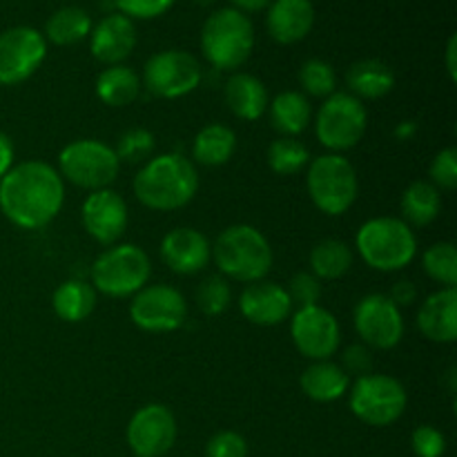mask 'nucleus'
<instances>
[{
  "instance_id": "obj_24",
  "label": "nucleus",
  "mask_w": 457,
  "mask_h": 457,
  "mask_svg": "<svg viewBox=\"0 0 457 457\" xmlns=\"http://www.w3.org/2000/svg\"><path fill=\"white\" fill-rule=\"evenodd\" d=\"M299 386H302L303 395L311 397L312 402L328 404V402L346 395L348 386H351V378L335 361H312L299 378Z\"/></svg>"
},
{
  "instance_id": "obj_47",
  "label": "nucleus",
  "mask_w": 457,
  "mask_h": 457,
  "mask_svg": "<svg viewBox=\"0 0 457 457\" xmlns=\"http://www.w3.org/2000/svg\"><path fill=\"white\" fill-rule=\"evenodd\" d=\"M272 0H230V4L235 9L244 13H253V12H262V9H268Z\"/></svg>"
},
{
  "instance_id": "obj_35",
  "label": "nucleus",
  "mask_w": 457,
  "mask_h": 457,
  "mask_svg": "<svg viewBox=\"0 0 457 457\" xmlns=\"http://www.w3.org/2000/svg\"><path fill=\"white\" fill-rule=\"evenodd\" d=\"M156 147V138L150 129L145 128H129L125 129L123 134L116 141V156H119L120 163L138 165L145 163V161L152 159Z\"/></svg>"
},
{
  "instance_id": "obj_19",
  "label": "nucleus",
  "mask_w": 457,
  "mask_h": 457,
  "mask_svg": "<svg viewBox=\"0 0 457 457\" xmlns=\"http://www.w3.org/2000/svg\"><path fill=\"white\" fill-rule=\"evenodd\" d=\"M161 259L177 275H196L212 259V244L196 228H174L161 241Z\"/></svg>"
},
{
  "instance_id": "obj_31",
  "label": "nucleus",
  "mask_w": 457,
  "mask_h": 457,
  "mask_svg": "<svg viewBox=\"0 0 457 457\" xmlns=\"http://www.w3.org/2000/svg\"><path fill=\"white\" fill-rule=\"evenodd\" d=\"M92 18L85 9L80 7H61L49 16L47 25H45V40L58 45V47H70V45L80 43L87 38L92 31Z\"/></svg>"
},
{
  "instance_id": "obj_1",
  "label": "nucleus",
  "mask_w": 457,
  "mask_h": 457,
  "mask_svg": "<svg viewBox=\"0 0 457 457\" xmlns=\"http://www.w3.org/2000/svg\"><path fill=\"white\" fill-rule=\"evenodd\" d=\"M65 204V181L43 161L18 163L0 179V210L13 226L40 230L49 226Z\"/></svg>"
},
{
  "instance_id": "obj_15",
  "label": "nucleus",
  "mask_w": 457,
  "mask_h": 457,
  "mask_svg": "<svg viewBox=\"0 0 457 457\" xmlns=\"http://www.w3.org/2000/svg\"><path fill=\"white\" fill-rule=\"evenodd\" d=\"M47 56L43 31L18 25L0 34V85H21L36 74Z\"/></svg>"
},
{
  "instance_id": "obj_49",
  "label": "nucleus",
  "mask_w": 457,
  "mask_h": 457,
  "mask_svg": "<svg viewBox=\"0 0 457 457\" xmlns=\"http://www.w3.org/2000/svg\"><path fill=\"white\" fill-rule=\"evenodd\" d=\"M195 4H199V7H210V4H214L217 0H192Z\"/></svg>"
},
{
  "instance_id": "obj_28",
  "label": "nucleus",
  "mask_w": 457,
  "mask_h": 457,
  "mask_svg": "<svg viewBox=\"0 0 457 457\" xmlns=\"http://www.w3.org/2000/svg\"><path fill=\"white\" fill-rule=\"evenodd\" d=\"M96 299L98 293L94 290L92 284L80 279H70L54 290L52 306L58 320L67 321V324H80V321H85L94 312Z\"/></svg>"
},
{
  "instance_id": "obj_29",
  "label": "nucleus",
  "mask_w": 457,
  "mask_h": 457,
  "mask_svg": "<svg viewBox=\"0 0 457 457\" xmlns=\"http://www.w3.org/2000/svg\"><path fill=\"white\" fill-rule=\"evenodd\" d=\"M402 221L411 228L431 226L442 212V195L431 181H413L402 195Z\"/></svg>"
},
{
  "instance_id": "obj_8",
  "label": "nucleus",
  "mask_w": 457,
  "mask_h": 457,
  "mask_svg": "<svg viewBox=\"0 0 457 457\" xmlns=\"http://www.w3.org/2000/svg\"><path fill=\"white\" fill-rule=\"evenodd\" d=\"M120 161L114 147L96 138H80L65 145L58 154V174L62 181L83 190H105L116 181Z\"/></svg>"
},
{
  "instance_id": "obj_9",
  "label": "nucleus",
  "mask_w": 457,
  "mask_h": 457,
  "mask_svg": "<svg viewBox=\"0 0 457 457\" xmlns=\"http://www.w3.org/2000/svg\"><path fill=\"white\" fill-rule=\"evenodd\" d=\"M369 128L366 105L348 92H335L324 98L315 119L317 141L333 154L353 150L364 138Z\"/></svg>"
},
{
  "instance_id": "obj_45",
  "label": "nucleus",
  "mask_w": 457,
  "mask_h": 457,
  "mask_svg": "<svg viewBox=\"0 0 457 457\" xmlns=\"http://www.w3.org/2000/svg\"><path fill=\"white\" fill-rule=\"evenodd\" d=\"M13 168V143L4 132H0V179Z\"/></svg>"
},
{
  "instance_id": "obj_21",
  "label": "nucleus",
  "mask_w": 457,
  "mask_h": 457,
  "mask_svg": "<svg viewBox=\"0 0 457 457\" xmlns=\"http://www.w3.org/2000/svg\"><path fill=\"white\" fill-rule=\"evenodd\" d=\"M315 27V7L311 0H272L268 4L266 29L279 45H295Z\"/></svg>"
},
{
  "instance_id": "obj_5",
  "label": "nucleus",
  "mask_w": 457,
  "mask_h": 457,
  "mask_svg": "<svg viewBox=\"0 0 457 457\" xmlns=\"http://www.w3.org/2000/svg\"><path fill=\"white\" fill-rule=\"evenodd\" d=\"M355 245L360 257L378 272L404 270L418 254L413 228L397 217H375L361 223Z\"/></svg>"
},
{
  "instance_id": "obj_11",
  "label": "nucleus",
  "mask_w": 457,
  "mask_h": 457,
  "mask_svg": "<svg viewBox=\"0 0 457 457\" xmlns=\"http://www.w3.org/2000/svg\"><path fill=\"white\" fill-rule=\"evenodd\" d=\"M204 79L199 61L183 49H165L147 58L141 85L159 98H181L195 92Z\"/></svg>"
},
{
  "instance_id": "obj_41",
  "label": "nucleus",
  "mask_w": 457,
  "mask_h": 457,
  "mask_svg": "<svg viewBox=\"0 0 457 457\" xmlns=\"http://www.w3.org/2000/svg\"><path fill=\"white\" fill-rule=\"evenodd\" d=\"M205 457H248V442L237 431H219L205 445Z\"/></svg>"
},
{
  "instance_id": "obj_36",
  "label": "nucleus",
  "mask_w": 457,
  "mask_h": 457,
  "mask_svg": "<svg viewBox=\"0 0 457 457\" xmlns=\"http://www.w3.org/2000/svg\"><path fill=\"white\" fill-rule=\"evenodd\" d=\"M299 85L308 96L328 98L330 94H335L337 76H335L330 62L321 61V58H308L299 70Z\"/></svg>"
},
{
  "instance_id": "obj_22",
  "label": "nucleus",
  "mask_w": 457,
  "mask_h": 457,
  "mask_svg": "<svg viewBox=\"0 0 457 457\" xmlns=\"http://www.w3.org/2000/svg\"><path fill=\"white\" fill-rule=\"evenodd\" d=\"M418 328L428 342L453 344L457 339V290L440 288L424 299L418 311Z\"/></svg>"
},
{
  "instance_id": "obj_17",
  "label": "nucleus",
  "mask_w": 457,
  "mask_h": 457,
  "mask_svg": "<svg viewBox=\"0 0 457 457\" xmlns=\"http://www.w3.org/2000/svg\"><path fill=\"white\" fill-rule=\"evenodd\" d=\"M80 221H83L85 232L96 244L110 248V245L119 244V239L128 230V204L119 192L110 190V187L89 192L80 208Z\"/></svg>"
},
{
  "instance_id": "obj_4",
  "label": "nucleus",
  "mask_w": 457,
  "mask_h": 457,
  "mask_svg": "<svg viewBox=\"0 0 457 457\" xmlns=\"http://www.w3.org/2000/svg\"><path fill=\"white\" fill-rule=\"evenodd\" d=\"M254 49V27L248 13L217 9L201 27V54L219 71H237Z\"/></svg>"
},
{
  "instance_id": "obj_18",
  "label": "nucleus",
  "mask_w": 457,
  "mask_h": 457,
  "mask_svg": "<svg viewBox=\"0 0 457 457\" xmlns=\"http://www.w3.org/2000/svg\"><path fill=\"white\" fill-rule=\"evenodd\" d=\"M137 47V27L132 18L120 12L107 13L92 25L89 31V52L103 65H123Z\"/></svg>"
},
{
  "instance_id": "obj_25",
  "label": "nucleus",
  "mask_w": 457,
  "mask_h": 457,
  "mask_svg": "<svg viewBox=\"0 0 457 457\" xmlns=\"http://www.w3.org/2000/svg\"><path fill=\"white\" fill-rule=\"evenodd\" d=\"M346 85L355 98H382L386 94L393 92L395 87V74H393L391 67L386 65L379 58H364V61H357L355 65L348 67L346 71Z\"/></svg>"
},
{
  "instance_id": "obj_46",
  "label": "nucleus",
  "mask_w": 457,
  "mask_h": 457,
  "mask_svg": "<svg viewBox=\"0 0 457 457\" xmlns=\"http://www.w3.org/2000/svg\"><path fill=\"white\" fill-rule=\"evenodd\" d=\"M446 71H449V79L457 80V36L453 34L446 43Z\"/></svg>"
},
{
  "instance_id": "obj_40",
  "label": "nucleus",
  "mask_w": 457,
  "mask_h": 457,
  "mask_svg": "<svg viewBox=\"0 0 457 457\" xmlns=\"http://www.w3.org/2000/svg\"><path fill=\"white\" fill-rule=\"evenodd\" d=\"M411 449L418 457H442L446 453V437L440 428L422 424L411 436Z\"/></svg>"
},
{
  "instance_id": "obj_27",
  "label": "nucleus",
  "mask_w": 457,
  "mask_h": 457,
  "mask_svg": "<svg viewBox=\"0 0 457 457\" xmlns=\"http://www.w3.org/2000/svg\"><path fill=\"white\" fill-rule=\"evenodd\" d=\"M237 152V134L228 125L210 123L192 141V159L205 168L226 165Z\"/></svg>"
},
{
  "instance_id": "obj_33",
  "label": "nucleus",
  "mask_w": 457,
  "mask_h": 457,
  "mask_svg": "<svg viewBox=\"0 0 457 457\" xmlns=\"http://www.w3.org/2000/svg\"><path fill=\"white\" fill-rule=\"evenodd\" d=\"M268 165L279 177H293L311 163V152L295 137H279L268 145Z\"/></svg>"
},
{
  "instance_id": "obj_38",
  "label": "nucleus",
  "mask_w": 457,
  "mask_h": 457,
  "mask_svg": "<svg viewBox=\"0 0 457 457\" xmlns=\"http://www.w3.org/2000/svg\"><path fill=\"white\" fill-rule=\"evenodd\" d=\"M286 293H288L293 306H315L321 299V281L312 272H297V275L290 277Z\"/></svg>"
},
{
  "instance_id": "obj_39",
  "label": "nucleus",
  "mask_w": 457,
  "mask_h": 457,
  "mask_svg": "<svg viewBox=\"0 0 457 457\" xmlns=\"http://www.w3.org/2000/svg\"><path fill=\"white\" fill-rule=\"evenodd\" d=\"M428 177L437 190H455L457 187V150L446 147L437 152L428 165Z\"/></svg>"
},
{
  "instance_id": "obj_14",
  "label": "nucleus",
  "mask_w": 457,
  "mask_h": 457,
  "mask_svg": "<svg viewBox=\"0 0 457 457\" xmlns=\"http://www.w3.org/2000/svg\"><path fill=\"white\" fill-rule=\"evenodd\" d=\"M290 337L295 348L312 361H324L337 353L342 342V326L328 308L306 306L290 315Z\"/></svg>"
},
{
  "instance_id": "obj_20",
  "label": "nucleus",
  "mask_w": 457,
  "mask_h": 457,
  "mask_svg": "<svg viewBox=\"0 0 457 457\" xmlns=\"http://www.w3.org/2000/svg\"><path fill=\"white\" fill-rule=\"evenodd\" d=\"M293 302L284 286L275 281H254L244 288L239 295V311L250 324L254 326H277L290 320L293 315Z\"/></svg>"
},
{
  "instance_id": "obj_34",
  "label": "nucleus",
  "mask_w": 457,
  "mask_h": 457,
  "mask_svg": "<svg viewBox=\"0 0 457 457\" xmlns=\"http://www.w3.org/2000/svg\"><path fill=\"white\" fill-rule=\"evenodd\" d=\"M424 272L442 288H455L457 286V250L451 241H440L427 248L422 257Z\"/></svg>"
},
{
  "instance_id": "obj_6",
  "label": "nucleus",
  "mask_w": 457,
  "mask_h": 457,
  "mask_svg": "<svg viewBox=\"0 0 457 457\" xmlns=\"http://www.w3.org/2000/svg\"><path fill=\"white\" fill-rule=\"evenodd\" d=\"M89 275L96 293L125 299L145 288L152 275V263L141 245L114 244L94 259Z\"/></svg>"
},
{
  "instance_id": "obj_7",
  "label": "nucleus",
  "mask_w": 457,
  "mask_h": 457,
  "mask_svg": "<svg viewBox=\"0 0 457 457\" xmlns=\"http://www.w3.org/2000/svg\"><path fill=\"white\" fill-rule=\"evenodd\" d=\"M308 196L320 212L342 217L353 208L360 195L357 170L342 154H321L308 163Z\"/></svg>"
},
{
  "instance_id": "obj_13",
  "label": "nucleus",
  "mask_w": 457,
  "mask_h": 457,
  "mask_svg": "<svg viewBox=\"0 0 457 457\" xmlns=\"http://www.w3.org/2000/svg\"><path fill=\"white\" fill-rule=\"evenodd\" d=\"M129 320L145 333H172L186 324L187 302L172 286H145L129 302Z\"/></svg>"
},
{
  "instance_id": "obj_48",
  "label": "nucleus",
  "mask_w": 457,
  "mask_h": 457,
  "mask_svg": "<svg viewBox=\"0 0 457 457\" xmlns=\"http://www.w3.org/2000/svg\"><path fill=\"white\" fill-rule=\"evenodd\" d=\"M415 123L413 120H404V123H400L397 125V129H395V137L400 138V141H406V138H411L415 134Z\"/></svg>"
},
{
  "instance_id": "obj_30",
  "label": "nucleus",
  "mask_w": 457,
  "mask_h": 457,
  "mask_svg": "<svg viewBox=\"0 0 457 457\" xmlns=\"http://www.w3.org/2000/svg\"><path fill=\"white\" fill-rule=\"evenodd\" d=\"M141 76L128 65H110L96 79V96L107 107H128L141 94Z\"/></svg>"
},
{
  "instance_id": "obj_43",
  "label": "nucleus",
  "mask_w": 457,
  "mask_h": 457,
  "mask_svg": "<svg viewBox=\"0 0 457 457\" xmlns=\"http://www.w3.org/2000/svg\"><path fill=\"white\" fill-rule=\"evenodd\" d=\"M344 369V373L351 378V375H355V378H364V375L370 373V369H373V353H370L369 346H364V344H353V346H348L346 351L342 353V364H339Z\"/></svg>"
},
{
  "instance_id": "obj_44",
  "label": "nucleus",
  "mask_w": 457,
  "mask_h": 457,
  "mask_svg": "<svg viewBox=\"0 0 457 457\" xmlns=\"http://www.w3.org/2000/svg\"><path fill=\"white\" fill-rule=\"evenodd\" d=\"M391 302L395 303L397 308L402 306H413L415 299H418V286L413 284V281L409 279H402V281H395L391 288Z\"/></svg>"
},
{
  "instance_id": "obj_26",
  "label": "nucleus",
  "mask_w": 457,
  "mask_h": 457,
  "mask_svg": "<svg viewBox=\"0 0 457 457\" xmlns=\"http://www.w3.org/2000/svg\"><path fill=\"white\" fill-rule=\"evenodd\" d=\"M270 123L281 137H295L302 134L312 120V105L306 94L302 92H281L268 103Z\"/></svg>"
},
{
  "instance_id": "obj_37",
  "label": "nucleus",
  "mask_w": 457,
  "mask_h": 457,
  "mask_svg": "<svg viewBox=\"0 0 457 457\" xmlns=\"http://www.w3.org/2000/svg\"><path fill=\"white\" fill-rule=\"evenodd\" d=\"M232 290L228 279L221 275H212L204 279L196 288V306L205 317H219L230 308Z\"/></svg>"
},
{
  "instance_id": "obj_16",
  "label": "nucleus",
  "mask_w": 457,
  "mask_h": 457,
  "mask_svg": "<svg viewBox=\"0 0 457 457\" xmlns=\"http://www.w3.org/2000/svg\"><path fill=\"white\" fill-rule=\"evenodd\" d=\"M177 418L165 404H145L128 424V446L137 457H163L177 442Z\"/></svg>"
},
{
  "instance_id": "obj_2",
  "label": "nucleus",
  "mask_w": 457,
  "mask_h": 457,
  "mask_svg": "<svg viewBox=\"0 0 457 457\" xmlns=\"http://www.w3.org/2000/svg\"><path fill=\"white\" fill-rule=\"evenodd\" d=\"M132 187L141 205L154 212H172L195 199L199 192V172L190 159L170 152L145 161L134 177Z\"/></svg>"
},
{
  "instance_id": "obj_42",
  "label": "nucleus",
  "mask_w": 457,
  "mask_h": 457,
  "mask_svg": "<svg viewBox=\"0 0 457 457\" xmlns=\"http://www.w3.org/2000/svg\"><path fill=\"white\" fill-rule=\"evenodd\" d=\"M114 7L119 9L123 16L137 18V21H150V18H159L172 7L177 0H112Z\"/></svg>"
},
{
  "instance_id": "obj_10",
  "label": "nucleus",
  "mask_w": 457,
  "mask_h": 457,
  "mask_svg": "<svg viewBox=\"0 0 457 457\" xmlns=\"http://www.w3.org/2000/svg\"><path fill=\"white\" fill-rule=\"evenodd\" d=\"M409 395L400 379L391 375L369 373L357 378L351 388V411L369 427H391L404 415Z\"/></svg>"
},
{
  "instance_id": "obj_3",
  "label": "nucleus",
  "mask_w": 457,
  "mask_h": 457,
  "mask_svg": "<svg viewBox=\"0 0 457 457\" xmlns=\"http://www.w3.org/2000/svg\"><path fill=\"white\" fill-rule=\"evenodd\" d=\"M212 259L226 279L254 284L266 279L275 257L262 230L248 223H237L217 237L212 244Z\"/></svg>"
},
{
  "instance_id": "obj_32",
  "label": "nucleus",
  "mask_w": 457,
  "mask_h": 457,
  "mask_svg": "<svg viewBox=\"0 0 457 457\" xmlns=\"http://www.w3.org/2000/svg\"><path fill=\"white\" fill-rule=\"evenodd\" d=\"M308 263H311V272L320 281L342 279L353 268V250L339 239H324L311 250Z\"/></svg>"
},
{
  "instance_id": "obj_23",
  "label": "nucleus",
  "mask_w": 457,
  "mask_h": 457,
  "mask_svg": "<svg viewBox=\"0 0 457 457\" xmlns=\"http://www.w3.org/2000/svg\"><path fill=\"white\" fill-rule=\"evenodd\" d=\"M223 96H226L228 110L241 120L262 119L268 110V103H270L266 85L257 76L245 74V71H235L226 80Z\"/></svg>"
},
{
  "instance_id": "obj_12",
  "label": "nucleus",
  "mask_w": 457,
  "mask_h": 457,
  "mask_svg": "<svg viewBox=\"0 0 457 457\" xmlns=\"http://www.w3.org/2000/svg\"><path fill=\"white\" fill-rule=\"evenodd\" d=\"M353 324L361 344L370 351H391L404 337L402 308L391 302L388 295L373 293L357 302L353 311Z\"/></svg>"
}]
</instances>
